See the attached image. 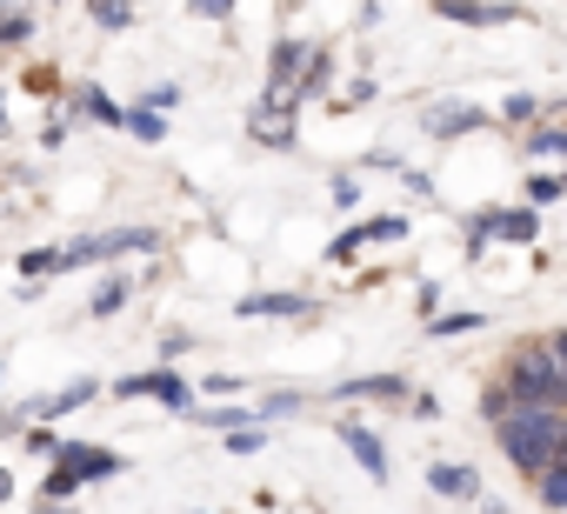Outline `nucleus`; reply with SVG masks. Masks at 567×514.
Returning a JSON list of instances; mask_svg holds the SVG:
<instances>
[{"mask_svg": "<svg viewBox=\"0 0 567 514\" xmlns=\"http://www.w3.org/2000/svg\"><path fill=\"white\" fill-rule=\"evenodd\" d=\"M494 434H501L507 461H514L520 474H534V481H540L554 461H567V421H560L554 408H520V401H507L501 421H494Z\"/></svg>", "mask_w": 567, "mask_h": 514, "instance_id": "1", "label": "nucleus"}, {"mask_svg": "<svg viewBox=\"0 0 567 514\" xmlns=\"http://www.w3.org/2000/svg\"><path fill=\"white\" fill-rule=\"evenodd\" d=\"M507 394L520 401V408H567V374H560V361L547 354V348H527V354H514L507 361Z\"/></svg>", "mask_w": 567, "mask_h": 514, "instance_id": "2", "label": "nucleus"}, {"mask_svg": "<svg viewBox=\"0 0 567 514\" xmlns=\"http://www.w3.org/2000/svg\"><path fill=\"white\" fill-rule=\"evenodd\" d=\"M341 441H348V448H354V461H361V467H368V474H374V481H381V474H388V448H381V441H374V434H368V428H354V421H348V428H341Z\"/></svg>", "mask_w": 567, "mask_h": 514, "instance_id": "3", "label": "nucleus"}, {"mask_svg": "<svg viewBox=\"0 0 567 514\" xmlns=\"http://www.w3.org/2000/svg\"><path fill=\"white\" fill-rule=\"evenodd\" d=\"M61 467H68L74 481H87V474H121V461L101 454V448H61Z\"/></svg>", "mask_w": 567, "mask_h": 514, "instance_id": "4", "label": "nucleus"}, {"mask_svg": "<svg viewBox=\"0 0 567 514\" xmlns=\"http://www.w3.org/2000/svg\"><path fill=\"white\" fill-rule=\"evenodd\" d=\"M427 487H434V494L467 501V494H474V474H467V467H454V461H441V467H427Z\"/></svg>", "mask_w": 567, "mask_h": 514, "instance_id": "5", "label": "nucleus"}, {"mask_svg": "<svg viewBox=\"0 0 567 514\" xmlns=\"http://www.w3.org/2000/svg\"><path fill=\"white\" fill-rule=\"evenodd\" d=\"M540 501H547V507H567V461H554V467L540 474Z\"/></svg>", "mask_w": 567, "mask_h": 514, "instance_id": "6", "label": "nucleus"}, {"mask_svg": "<svg viewBox=\"0 0 567 514\" xmlns=\"http://www.w3.org/2000/svg\"><path fill=\"white\" fill-rule=\"evenodd\" d=\"M301 308H308L301 295H274V301H247L240 315H301Z\"/></svg>", "mask_w": 567, "mask_h": 514, "instance_id": "7", "label": "nucleus"}, {"mask_svg": "<svg viewBox=\"0 0 567 514\" xmlns=\"http://www.w3.org/2000/svg\"><path fill=\"white\" fill-rule=\"evenodd\" d=\"M494 234H507V240H527V234H534V214H501V220H494Z\"/></svg>", "mask_w": 567, "mask_h": 514, "instance_id": "8", "label": "nucleus"}, {"mask_svg": "<svg viewBox=\"0 0 567 514\" xmlns=\"http://www.w3.org/2000/svg\"><path fill=\"white\" fill-rule=\"evenodd\" d=\"M0 41H28V14H0Z\"/></svg>", "mask_w": 567, "mask_h": 514, "instance_id": "9", "label": "nucleus"}, {"mask_svg": "<svg viewBox=\"0 0 567 514\" xmlns=\"http://www.w3.org/2000/svg\"><path fill=\"white\" fill-rule=\"evenodd\" d=\"M127 127H134L141 141H161V121H154V114H127Z\"/></svg>", "mask_w": 567, "mask_h": 514, "instance_id": "10", "label": "nucleus"}, {"mask_svg": "<svg viewBox=\"0 0 567 514\" xmlns=\"http://www.w3.org/2000/svg\"><path fill=\"white\" fill-rule=\"evenodd\" d=\"M114 308H121V281H107V288L94 295V315H114Z\"/></svg>", "mask_w": 567, "mask_h": 514, "instance_id": "11", "label": "nucleus"}, {"mask_svg": "<svg viewBox=\"0 0 567 514\" xmlns=\"http://www.w3.org/2000/svg\"><path fill=\"white\" fill-rule=\"evenodd\" d=\"M61 494H74V474H68V467L48 474V501H61Z\"/></svg>", "mask_w": 567, "mask_h": 514, "instance_id": "12", "label": "nucleus"}, {"mask_svg": "<svg viewBox=\"0 0 567 514\" xmlns=\"http://www.w3.org/2000/svg\"><path fill=\"white\" fill-rule=\"evenodd\" d=\"M481 315H447V321H434V335H461V328H474Z\"/></svg>", "mask_w": 567, "mask_h": 514, "instance_id": "13", "label": "nucleus"}, {"mask_svg": "<svg viewBox=\"0 0 567 514\" xmlns=\"http://www.w3.org/2000/svg\"><path fill=\"white\" fill-rule=\"evenodd\" d=\"M547 354H554V361H560V374H567V328H560V335L547 341Z\"/></svg>", "mask_w": 567, "mask_h": 514, "instance_id": "14", "label": "nucleus"}, {"mask_svg": "<svg viewBox=\"0 0 567 514\" xmlns=\"http://www.w3.org/2000/svg\"><path fill=\"white\" fill-rule=\"evenodd\" d=\"M8 487H14V481H8V474H0V501H8Z\"/></svg>", "mask_w": 567, "mask_h": 514, "instance_id": "15", "label": "nucleus"}, {"mask_svg": "<svg viewBox=\"0 0 567 514\" xmlns=\"http://www.w3.org/2000/svg\"><path fill=\"white\" fill-rule=\"evenodd\" d=\"M0 134H8V114H0Z\"/></svg>", "mask_w": 567, "mask_h": 514, "instance_id": "16", "label": "nucleus"}]
</instances>
